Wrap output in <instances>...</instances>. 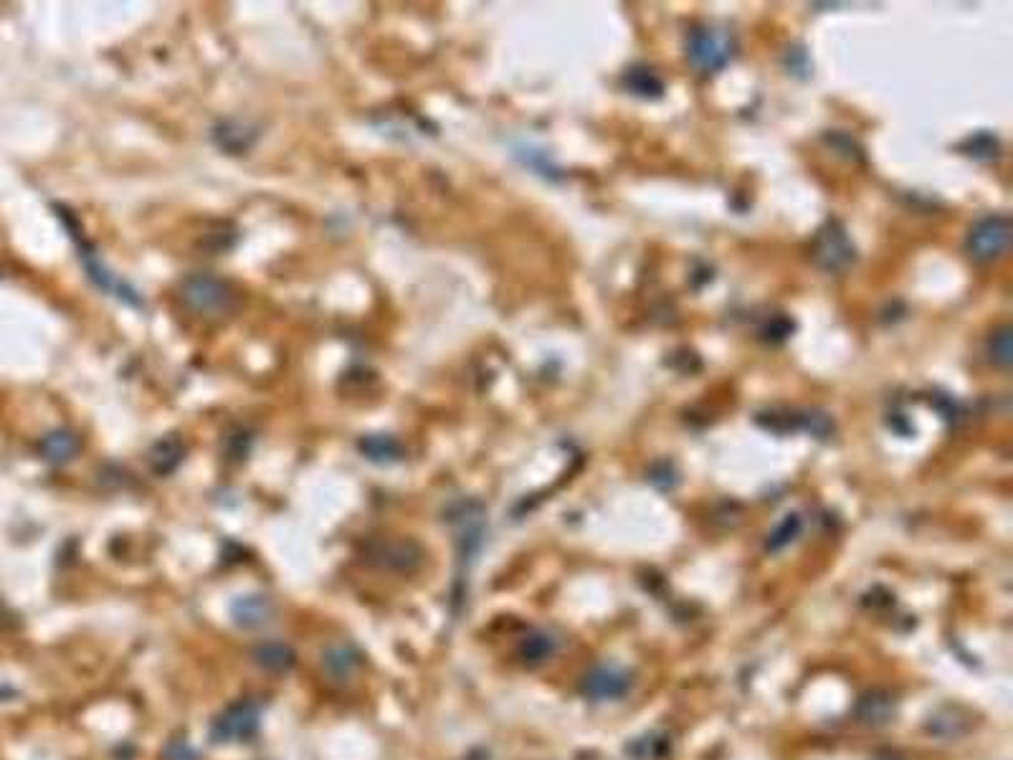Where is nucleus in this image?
<instances>
[{
	"mask_svg": "<svg viewBox=\"0 0 1013 760\" xmlns=\"http://www.w3.org/2000/svg\"><path fill=\"white\" fill-rule=\"evenodd\" d=\"M360 451L375 464H393L398 462L403 454L401 444L388 434H373L368 436V439H363L360 441Z\"/></svg>",
	"mask_w": 1013,
	"mask_h": 760,
	"instance_id": "16",
	"label": "nucleus"
},
{
	"mask_svg": "<svg viewBox=\"0 0 1013 760\" xmlns=\"http://www.w3.org/2000/svg\"><path fill=\"white\" fill-rule=\"evenodd\" d=\"M1011 218L1003 216V213H991V216L978 218L968 231V239H965V251L976 264H991V261L1001 259L1003 254L1011 246Z\"/></svg>",
	"mask_w": 1013,
	"mask_h": 760,
	"instance_id": "4",
	"label": "nucleus"
},
{
	"mask_svg": "<svg viewBox=\"0 0 1013 760\" xmlns=\"http://www.w3.org/2000/svg\"><path fill=\"white\" fill-rule=\"evenodd\" d=\"M558 636L548 629H532L530 634L522 636L520 641V659L527 664V667H537V664H545L548 659H553V654L558 652Z\"/></svg>",
	"mask_w": 1013,
	"mask_h": 760,
	"instance_id": "12",
	"label": "nucleus"
},
{
	"mask_svg": "<svg viewBox=\"0 0 1013 760\" xmlns=\"http://www.w3.org/2000/svg\"><path fill=\"white\" fill-rule=\"evenodd\" d=\"M261 717H264V702L246 697V700L231 702L216 720L211 722L208 738L218 745L249 743L259 735Z\"/></svg>",
	"mask_w": 1013,
	"mask_h": 760,
	"instance_id": "2",
	"label": "nucleus"
},
{
	"mask_svg": "<svg viewBox=\"0 0 1013 760\" xmlns=\"http://www.w3.org/2000/svg\"><path fill=\"white\" fill-rule=\"evenodd\" d=\"M233 624L241 626V629H264L266 624H271L274 619V603L271 598L259 596V593H251V596H241L233 601L231 606Z\"/></svg>",
	"mask_w": 1013,
	"mask_h": 760,
	"instance_id": "11",
	"label": "nucleus"
},
{
	"mask_svg": "<svg viewBox=\"0 0 1013 760\" xmlns=\"http://www.w3.org/2000/svg\"><path fill=\"white\" fill-rule=\"evenodd\" d=\"M623 82H626V89L631 94L644 99L661 97V92H664V84H661V79L651 69H631L629 74L623 76Z\"/></svg>",
	"mask_w": 1013,
	"mask_h": 760,
	"instance_id": "17",
	"label": "nucleus"
},
{
	"mask_svg": "<svg viewBox=\"0 0 1013 760\" xmlns=\"http://www.w3.org/2000/svg\"><path fill=\"white\" fill-rule=\"evenodd\" d=\"M185 304L203 317H226L236 310V289L213 274H193L180 287Z\"/></svg>",
	"mask_w": 1013,
	"mask_h": 760,
	"instance_id": "3",
	"label": "nucleus"
},
{
	"mask_svg": "<svg viewBox=\"0 0 1013 760\" xmlns=\"http://www.w3.org/2000/svg\"><path fill=\"white\" fill-rule=\"evenodd\" d=\"M79 436L71 434V431H51L49 436H44L41 441V456L46 462L54 464V467H61V464L71 462L76 454H79Z\"/></svg>",
	"mask_w": 1013,
	"mask_h": 760,
	"instance_id": "14",
	"label": "nucleus"
},
{
	"mask_svg": "<svg viewBox=\"0 0 1013 760\" xmlns=\"http://www.w3.org/2000/svg\"><path fill=\"white\" fill-rule=\"evenodd\" d=\"M758 424L773 434H788V431H806L816 439H829L834 434V421L829 413L803 408V411H768L760 413Z\"/></svg>",
	"mask_w": 1013,
	"mask_h": 760,
	"instance_id": "6",
	"label": "nucleus"
},
{
	"mask_svg": "<svg viewBox=\"0 0 1013 760\" xmlns=\"http://www.w3.org/2000/svg\"><path fill=\"white\" fill-rule=\"evenodd\" d=\"M963 150L968 152L970 158L976 160H993L998 155V140L988 132H978L976 137H970L963 145Z\"/></svg>",
	"mask_w": 1013,
	"mask_h": 760,
	"instance_id": "20",
	"label": "nucleus"
},
{
	"mask_svg": "<svg viewBox=\"0 0 1013 760\" xmlns=\"http://www.w3.org/2000/svg\"><path fill=\"white\" fill-rule=\"evenodd\" d=\"M163 760H201V753L196 748H190L188 740L175 738L165 745Z\"/></svg>",
	"mask_w": 1013,
	"mask_h": 760,
	"instance_id": "21",
	"label": "nucleus"
},
{
	"mask_svg": "<svg viewBox=\"0 0 1013 760\" xmlns=\"http://www.w3.org/2000/svg\"><path fill=\"white\" fill-rule=\"evenodd\" d=\"M988 358L993 365L1006 370L1011 365V327L1001 325L988 337Z\"/></svg>",
	"mask_w": 1013,
	"mask_h": 760,
	"instance_id": "19",
	"label": "nucleus"
},
{
	"mask_svg": "<svg viewBox=\"0 0 1013 760\" xmlns=\"http://www.w3.org/2000/svg\"><path fill=\"white\" fill-rule=\"evenodd\" d=\"M631 687H634L631 674L621 667H613V664H601V667L591 669L580 682V692L593 702L618 700V697L629 695Z\"/></svg>",
	"mask_w": 1013,
	"mask_h": 760,
	"instance_id": "8",
	"label": "nucleus"
},
{
	"mask_svg": "<svg viewBox=\"0 0 1013 760\" xmlns=\"http://www.w3.org/2000/svg\"><path fill=\"white\" fill-rule=\"evenodd\" d=\"M813 259L824 272L831 274L844 272L846 266L854 261V246H851L841 223L831 221L818 231L816 241H813Z\"/></svg>",
	"mask_w": 1013,
	"mask_h": 760,
	"instance_id": "7",
	"label": "nucleus"
},
{
	"mask_svg": "<svg viewBox=\"0 0 1013 760\" xmlns=\"http://www.w3.org/2000/svg\"><path fill=\"white\" fill-rule=\"evenodd\" d=\"M183 456H185L183 441H180L178 436H168V439L158 441V444L152 446L150 451L152 469L160 474H170L180 462H183Z\"/></svg>",
	"mask_w": 1013,
	"mask_h": 760,
	"instance_id": "15",
	"label": "nucleus"
},
{
	"mask_svg": "<svg viewBox=\"0 0 1013 760\" xmlns=\"http://www.w3.org/2000/svg\"><path fill=\"white\" fill-rule=\"evenodd\" d=\"M446 522L454 530L456 540V563H459V578L456 581H464V576L469 573V568L477 560L479 550L484 545V535H487V510H484L482 502L477 500H461L454 502L446 512Z\"/></svg>",
	"mask_w": 1013,
	"mask_h": 760,
	"instance_id": "1",
	"label": "nucleus"
},
{
	"mask_svg": "<svg viewBox=\"0 0 1013 760\" xmlns=\"http://www.w3.org/2000/svg\"><path fill=\"white\" fill-rule=\"evenodd\" d=\"M368 558H373V563L380 565V568L408 573V570L421 565V548L416 543H411V540H388V543H375Z\"/></svg>",
	"mask_w": 1013,
	"mask_h": 760,
	"instance_id": "9",
	"label": "nucleus"
},
{
	"mask_svg": "<svg viewBox=\"0 0 1013 760\" xmlns=\"http://www.w3.org/2000/svg\"><path fill=\"white\" fill-rule=\"evenodd\" d=\"M322 667H325L327 677L335 679V682H350L355 672H360V667H363V654L350 641H335L322 654Z\"/></svg>",
	"mask_w": 1013,
	"mask_h": 760,
	"instance_id": "10",
	"label": "nucleus"
},
{
	"mask_svg": "<svg viewBox=\"0 0 1013 760\" xmlns=\"http://www.w3.org/2000/svg\"><path fill=\"white\" fill-rule=\"evenodd\" d=\"M732 54H735V44H732V36L727 31L702 26L694 28V31L689 33L687 56L689 61H692L694 69H699L702 74H717V71H722L730 64Z\"/></svg>",
	"mask_w": 1013,
	"mask_h": 760,
	"instance_id": "5",
	"label": "nucleus"
},
{
	"mask_svg": "<svg viewBox=\"0 0 1013 760\" xmlns=\"http://www.w3.org/2000/svg\"><path fill=\"white\" fill-rule=\"evenodd\" d=\"M251 657H254V662L259 664L261 669H266V672H274V674L289 672V669L297 664V654H294L292 646L284 644V641H274V639L256 644L254 652H251Z\"/></svg>",
	"mask_w": 1013,
	"mask_h": 760,
	"instance_id": "13",
	"label": "nucleus"
},
{
	"mask_svg": "<svg viewBox=\"0 0 1013 760\" xmlns=\"http://www.w3.org/2000/svg\"><path fill=\"white\" fill-rule=\"evenodd\" d=\"M801 517L798 515H786L781 520V525L775 527L768 535V550L770 553H781L783 548H788L791 543H796V538L801 535Z\"/></svg>",
	"mask_w": 1013,
	"mask_h": 760,
	"instance_id": "18",
	"label": "nucleus"
}]
</instances>
